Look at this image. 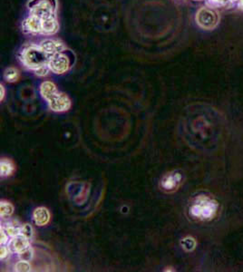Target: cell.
Instances as JSON below:
<instances>
[{"instance_id": "cell-25", "label": "cell", "mask_w": 243, "mask_h": 272, "mask_svg": "<svg viewBox=\"0 0 243 272\" xmlns=\"http://www.w3.org/2000/svg\"><path fill=\"white\" fill-rule=\"evenodd\" d=\"M0 87H1V88H0V90H1V97H0V100H1V102H2V100L4 99L5 97V88L4 86H2V85L0 86Z\"/></svg>"}, {"instance_id": "cell-15", "label": "cell", "mask_w": 243, "mask_h": 272, "mask_svg": "<svg viewBox=\"0 0 243 272\" xmlns=\"http://www.w3.org/2000/svg\"><path fill=\"white\" fill-rule=\"evenodd\" d=\"M14 213V206L12 204L6 201V200H1L0 203V215L1 218H8L11 216Z\"/></svg>"}, {"instance_id": "cell-2", "label": "cell", "mask_w": 243, "mask_h": 272, "mask_svg": "<svg viewBox=\"0 0 243 272\" xmlns=\"http://www.w3.org/2000/svg\"><path fill=\"white\" fill-rule=\"evenodd\" d=\"M51 56L41 49L40 46H29L22 52L21 59L26 66L32 70H36L38 68L48 64Z\"/></svg>"}, {"instance_id": "cell-24", "label": "cell", "mask_w": 243, "mask_h": 272, "mask_svg": "<svg viewBox=\"0 0 243 272\" xmlns=\"http://www.w3.org/2000/svg\"><path fill=\"white\" fill-rule=\"evenodd\" d=\"M9 249L8 247H6L5 245H1V249H0V258L4 259L9 256Z\"/></svg>"}, {"instance_id": "cell-13", "label": "cell", "mask_w": 243, "mask_h": 272, "mask_svg": "<svg viewBox=\"0 0 243 272\" xmlns=\"http://www.w3.org/2000/svg\"><path fill=\"white\" fill-rule=\"evenodd\" d=\"M16 168L14 165L13 162L9 159H1L0 162V174L2 177L11 176L15 172Z\"/></svg>"}, {"instance_id": "cell-6", "label": "cell", "mask_w": 243, "mask_h": 272, "mask_svg": "<svg viewBox=\"0 0 243 272\" xmlns=\"http://www.w3.org/2000/svg\"><path fill=\"white\" fill-rule=\"evenodd\" d=\"M48 65L51 71H53L54 74L61 75L68 71L70 67V60L66 54L58 53L51 56Z\"/></svg>"}, {"instance_id": "cell-1", "label": "cell", "mask_w": 243, "mask_h": 272, "mask_svg": "<svg viewBox=\"0 0 243 272\" xmlns=\"http://www.w3.org/2000/svg\"><path fill=\"white\" fill-rule=\"evenodd\" d=\"M218 212V201L206 195H199L190 205V216L200 222L212 221V219L215 218Z\"/></svg>"}, {"instance_id": "cell-21", "label": "cell", "mask_w": 243, "mask_h": 272, "mask_svg": "<svg viewBox=\"0 0 243 272\" xmlns=\"http://www.w3.org/2000/svg\"><path fill=\"white\" fill-rule=\"evenodd\" d=\"M21 234L26 236L29 240L33 237V228L29 224H23L21 226Z\"/></svg>"}, {"instance_id": "cell-10", "label": "cell", "mask_w": 243, "mask_h": 272, "mask_svg": "<svg viewBox=\"0 0 243 272\" xmlns=\"http://www.w3.org/2000/svg\"><path fill=\"white\" fill-rule=\"evenodd\" d=\"M33 219L37 226H45L50 221L49 211L45 207H38L33 213Z\"/></svg>"}, {"instance_id": "cell-14", "label": "cell", "mask_w": 243, "mask_h": 272, "mask_svg": "<svg viewBox=\"0 0 243 272\" xmlns=\"http://www.w3.org/2000/svg\"><path fill=\"white\" fill-rule=\"evenodd\" d=\"M57 91L58 90H57L56 86L52 82H44V83H42V85L40 86L41 95L45 100L48 99L51 95H54V93L57 92Z\"/></svg>"}, {"instance_id": "cell-4", "label": "cell", "mask_w": 243, "mask_h": 272, "mask_svg": "<svg viewBox=\"0 0 243 272\" xmlns=\"http://www.w3.org/2000/svg\"><path fill=\"white\" fill-rule=\"evenodd\" d=\"M183 181H184L183 174L178 171H172L168 172L162 177L160 182V187L167 193H172L180 188Z\"/></svg>"}, {"instance_id": "cell-16", "label": "cell", "mask_w": 243, "mask_h": 272, "mask_svg": "<svg viewBox=\"0 0 243 272\" xmlns=\"http://www.w3.org/2000/svg\"><path fill=\"white\" fill-rule=\"evenodd\" d=\"M180 245L183 247V249H185V251L191 252L196 248L197 242L193 237H185L183 240H180Z\"/></svg>"}, {"instance_id": "cell-23", "label": "cell", "mask_w": 243, "mask_h": 272, "mask_svg": "<svg viewBox=\"0 0 243 272\" xmlns=\"http://www.w3.org/2000/svg\"><path fill=\"white\" fill-rule=\"evenodd\" d=\"M9 236L7 231H5L4 229L1 227L0 230V243L1 245H6L9 242Z\"/></svg>"}, {"instance_id": "cell-9", "label": "cell", "mask_w": 243, "mask_h": 272, "mask_svg": "<svg viewBox=\"0 0 243 272\" xmlns=\"http://www.w3.org/2000/svg\"><path fill=\"white\" fill-rule=\"evenodd\" d=\"M23 30L31 34L40 33L42 32V20L35 16H30L23 22Z\"/></svg>"}, {"instance_id": "cell-17", "label": "cell", "mask_w": 243, "mask_h": 272, "mask_svg": "<svg viewBox=\"0 0 243 272\" xmlns=\"http://www.w3.org/2000/svg\"><path fill=\"white\" fill-rule=\"evenodd\" d=\"M4 230L7 231V233L11 238H14L16 236L21 234V226L18 225L16 222H12L10 224H8V226H6Z\"/></svg>"}, {"instance_id": "cell-12", "label": "cell", "mask_w": 243, "mask_h": 272, "mask_svg": "<svg viewBox=\"0 0 243 272\" xmlns=\"http://www.w3.org/2000/svg\"><path fill=\"white\" fill-rule=\"evenodd\" d=\"M29 246H30L29 239L23 234H19V235L14 237L10 242L11 249H13L14 251L17 253L21 252L22 250L27 249Z\"/></svg>"}, {"instance_id": "cell-11", "label": "cell", "mask_w": 243, "mask_h": 272, "mask_svg": "<svg viewBox=\"0 0 243 272\" xmlns=\"http://www.w3.org/2000/svg\"><path fill=\"white\" fill-rule=\"evenodd\" d=\"M42 20V33L46 35H52L56 33L58 30L59 26L57 20L54 16H50L47 18H43Z\"/></svg>"}, {"instance_id": "cell-5", "label": "cell", "mask_w": 243, "mask_h": 272, "mask_svg": "<svg viewBox=\"0 0 243 272\" xmlns=\"http://www.w3.org/2000/svg\"><path fill=\"white\" fill-rule=\"evenodd\" d=\"M46 101L48 102L50 109L55 113H63L71 107V100L66 94L59 93L58 91L51 95Z\"/></svg>"}, {"instance_id": "cell-19", "label": "cell", "mask_w": 243, "mask_h": 272, "mask_svg": "<svg viewBox=\"0 0 243 272\" xmlns=\"http://www.w3.org/2000/svg\"><path fill=\"white\" fill-rule=\"evenodd\" d=\"M14 270L18 272L31 271V265H30L29 261L22 260V259H21L20 261H18V262L16 264Z\"/></svg>"}, {"instance_id": "cell-20", "label": "cell", "mask_w": 243, "mask_h": 272, "mask_svg": "<svg viewBox=\"0 0 243 272\" xmlns=\"http://www.w3.org/2000/svg\"><path fill=\"white\" fill-rule=\"evenodd\" d=\"M18 256H19L20 259H22V260L31 261L32 259H33V257H34V251H33V249H32L31 247L29 246L27 249H24L21 252H19Z\"/></svg>"}, {"instance_id": "cell-18", "label": "cell", "mask_w": 243, "mask_h": 272, "mask_svg": "<svg viewBox=\"0 0 243 272\" xmlns=\"http://www.w3.org/2000/svg\"><path fill=\"white\" fill-rule=\"evenodd\" d=\"M5 79L9 83L18 81L19 77V73L16 68L9 67L5 71Z\"/></svg>"}, {"instance_id": "cell-3", "label": "cell", "mask_w": 243, "mask_h": 272, "mask_svg": "<svg viewBox=\"0 0 243 272\" xmlns=\"http://www.w3.org/2000/svg\"><path fill=\"white\" fill-rule=\"evenodd\" d=\"M31 16L43 19L54 16L56 9V0H31L28 3Z\"/></svg>"}, {"instance_id": "cell-22", "label": "cell", "mask_w": 243, "mask_h": 272, "mask_svg": "<svg viewBox=\"0 0 243 272\" xmlns=\"http://www.w3.org/2000/svg\"><path fill=\"white\" fill-rule=\"evenodd\" d=\"M49 71V65L48 64H45V65H43V66H41L38 69L35 70V73H36V76H38V77H45V76H46L48 74Z\"/></svg>"}, {"instance_id": "cell-7", "label": "cell", "mask_w": 243, "mask_h": 272, "mask_svg": "<svg viewBox=\"0 0 243 272\" xmlns=\"http://www.w3.org/2000/svg\"><path fill=\"white\" fill-rule=\"evenodd\" d=\"M196 21L200 27L205 29H212L218 23V17L212 10L207 9H202L199 10L196 16Z\"/></svg>"}, {"instance_id": "cell-8", "label": "cell", "mask_w": 243, "mask_h": 272, "mask_svg": "<svg viewBox=\"0 0 243 272\" xmlns=\"http://www.w3.org/2000/svg\"><path fill=\"white\" fill-rule=\"evenodd\" d=\"M40 47L41 49L48 54L49 56L58 54V53H62L65 50V45L61 42L51 40V39L43 41L41 43Z\"/></svg>"}]
</instances>
